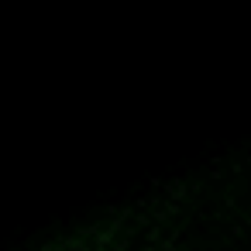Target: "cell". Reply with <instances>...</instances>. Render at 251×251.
I'll use <instances>...</instances> for the list:
<instances>
[]
</instances>
